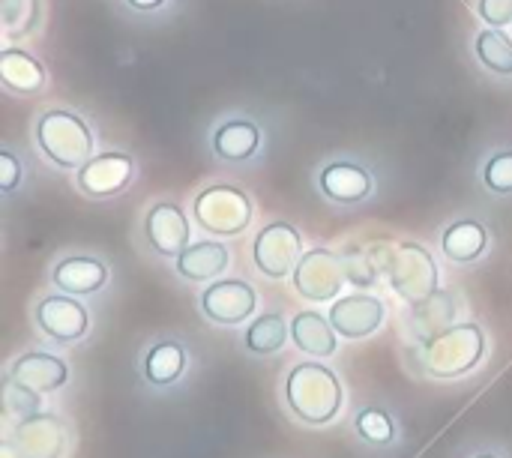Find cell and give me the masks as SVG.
<instances>
[{"mask_svg": "<svg viewBox=\"0 0 512 458\" xmlns=\"http://www.w3.org/2000/svg\"><path fill=\"white\" fill-rule=\"evenodd\" d=\"M354 429H357V435L366 441V444H372V447H387V444H393V438H396V423H393V417L384 411V408H363L357 417H354Z\"/></svg>", "mask_w": 512, "mask_h": 458, "instance_id": "25", "label": "cell"}, {"mask_svg": "<svg viewBox=\"0 0 512 458\" xmlns=\"http://www.w3.org/2000/svg\"><path fill=\"white\" fill-rule=\"evenodd\" d=\"M336 330L330 324V318H324L321 312H297L291 318V342L312 357H330L336 354Z\"/></svg>", "mask_w": 512, "mask_h": 458, "instance_id": "18", "label": "cell"}, {"mask_svg": "<svg viewBox=\"0 0 512 458\" xmlns=\"http://www.w3.org/2000/svg\"><path fill=\"white\" fill-rule=\"evenodd\" d=\"M477 57L498 75H512V39L504 30H483L477 36Z\"/></svg>", "mask_w": 512, "mask_h": 458, "instance_id": "24", "label": "cell"}, {"mask_svg": "<svg viewBox=\"0 0 512 458\" xmlns=\"http://www.w3.org/2000/svg\"><path fill=\"white\" fill-rule=\"evenodd\" d=\"M258 306V294L243 279H222L204 288L201 294V312L207 321L219 327H237L243 324Z\"/></svg>", "mask_w": 512, "mask_h": 458, "instance_id": "8", "label": "cell"}, {"mask_svg": "<svg viewBox=\"0 0 512 458\" xmlns=\"http://www.w3.org/2000/svg\"><path fill=\"white\" fill-rule=\"evenodd\" d=\"M195 219L207 234L234 237L252 222V201L237 186H210L195 198Z\"/></svg>", "mask_w": 512, "mask_h": 458, "instance_id": "5", "label": "cell"}, {"mask_svg": "<svg viewBox=\"0 0 512 458\" xmlns=\"http://www.w3.org/2000/svg\"><path fill=\"white\" fill-rule=\"evenodd\" d=\"M480 15L492 27H507L512 21V0H480Z\"/></svg>", "mask_w": 512, "mask_h": 458, "instance_id": "28", "label": "cell"}, {"mask_svg": "<svg viewBox=\"0 0 512 458\" xmlns=\"http://www.w3.org/2000/svg\"><path fill=\"white\" fill-rule=\"evenodd\" d=\"M144 237L156 255L177 258L189 243V219L177 204H156L144 219Z\"/></svg>", "mask_w": 512, "mask_h": 458, "instance_id": "12", "label": "cell"}, {"mask_svg": "<svg viewBox=\"0 0 512 458\" xmlns=\"http://www.w3.org/2000/svg\"><path fill=\"white\" fill-rule=\"evenodd\" d=\"M132 180V159L126 153H99L78 171V186L90 198H111Z\"/></svg>", "mask_w": 512, "mask_h": 458, "instance_id": "13", "label": "cell"}, {"mask_svg": "<svg viewBox=\"0 0 512 458\" xmlns=\"http://www.w3.org/2000/svg\"><path fill=\"white\" fill-rule=\"evenodd\" d=\"M261 144V132L249 120H228L213 132V153L225 162H243L255 156Z\"/></svg>", "mask_w": 512, "mask_h": 458, "instance_id": "21", "label": "cell"}, {"mask_svg": "<svg viewBox=\"0 0 512 458\" xmlns=\"http://www.w3.org/2000/svg\"><path fill=\"white\" fill-rule=\"evenodd\" d=\"M39 150L57 168H84L93 153V132L90 126L72 111H45L36 123Z\"/></svg>", "mask_w": 512, "mask_h": 458, "instance_id": "3", "label": "cell"}, {"mask_svg": "<svg viewBox=\"0 0 512 458\" xmlns=\"http://www.w3.org/2000/svg\"><path fill=\"white\" fill-rule=\"evenodd\" d=\"M36 324H39V330L48 339H54L60 345H69V342H78V339L87 336L90 315H87V309L75 297H69V294H48L36 306Z\"/></svg>", "mask_w": 512, "mask_h": 458, "instance_id": "10", "label": "cell"}, {"mask_svg": "<svg viewBox=\"0 0 512 458\" xmlns=\"http://www.w3.org/2000/svg\"><path fill=\"white\" fill-rule=\"evenodd\" d=\"M288 411L306 426H327L342 411L339 375L324 363H297L285 378Z\"/></svg>", "mask_w": 512, "mask_h": 458, "instance_id": "1", "label": "cell"}, {"mask_svg": "<svg viewBox=\"0 0 512 458\" xmlns=\"http://www.w3.org/2000/svg\"><path fill=\"white\" fill-rule=\"evenodd\" d=\"M0 78H3V84H6L9 90H15V93H36V90H42V84H45L42 66H39L30 54L15 51V48H6V51L0 54Z\"/></svg>", "mask_w": 512, "mask_h": 458, "instance_id": "22", "label": "cell"}, {"mask_svg": "<svg viewBox=\"0 0 512 458\" xmlns=\"http://www.w3.org/2000/svg\"><path fill=\"white\" fill-rule=\"evenodd\" d=\"M387 306L369 294H351L330 306V324L342 339H369L381 330Z\"/></svg>", "mask_w": 512, "mask_h": 458, "instance_id": "11", "label": "cell"}, {"mask_svg": "<svg viewBox=\"0 0 512 458\" xmlns=\"http://www.w3.org/2000/svg\"><path fill=\"white\" fill-rule=\"evenodd\" d=\"M9 378H15L21 387L33 390V393H54L60 387H66L69 381V366L54 357V354H42V351H30V354H21L12 369H9Z\"/></svg>", "mask_w": 512, "mask_h": 458, "instance_id": "14", "label": "cell"}, {"mask_svg": "<svg viewBox=\"0 0 512 458\" xmlns=\"http://www.w3.org/2000/svg\"><path fill=\"white\" fill-rule=\"evenodd\" d=\"M483 183L495 195H512V150L495 153L483 168Z\"/></svg>", "mask_w": 512, "mask_h": 458, "instance_id": "27", "label": "cell"}, {"mask_svg": "<svg viewBox=\"0 0 512 458\" xmlns=\"http://www.w3.org/2000/svg\"><path fill=\"white\" fill-rule=\"evenodd\" d=\"M141 372H144V381L153 384V387H171V384H177L183 378V372H186V348L180 342H174V339L156 342L144 354Z\"/></svg>", "mask_w": 512, "mask_h": 458, "instance_id": "19", "label": "cell"}, {"mask_svg": "<svg viewBox=\"0 0 512 458\" xmlns=\"http://www.w3.org/2000/svg\"><path fill=\"white\" fill-rule=\"evenodd\" d=\"M483 354H486L483 327H477V324H453L444 333L423 342L420 360H423V372H429L432 378L450 381V378H462L474 366H480Z\"/></svg>", "mask_w": 512, "mask_h": 458, "instance_id": "2", "label": "cell"}, {"mask_svg": "<svg viewBox=\"0 0 512 458\" xmlns=\"http://www.w3.org/2000/svg\"><path fill=\"white\" fill-rule=\"evenodd\" d=\"M390 288L411 306H423L438 294V267L432 261V255L417 246V243H405L399 246V252L387 261L384 267Z\"/></svg>", "mask_w": 512, "mask_h": 458, "instance_id": "4", "label": "cell"}, {"mask_svg": "<svg viewBox=\"0 0 512 458\" xmlns=\"http://www.w3.org/2000/svg\"><path fill=\"white\" fill-rule=\"evenodd\" d=\"M303 243H300V234L294 225L288 222H270L258 237H255V246H252V255H255V267L258 273H264L267 279L279 282V279H288V273L294 276L300 258H303Z\"/></svg>", "mask_w": 512, "mask_h": 458, "instance_id": "7", "label": "cell"}, {"mask_svg": "<svg viewBox=\"0 0 512 458\" xmlns=\"http://www.w3.org/2000/svg\"><path fill=\"white\" fill-rule=\"evenodd\" d=\"M3 402H6V411H9V414H18V420L39 414V393L21 387V384H18L15 378H9V375L3 378Z\"/></svg>", "mask_w": 512, "mask_h": 458, "instance_id": "26", "label": "cell"}, {"mask_svg": "<svg viewBox=\"0 0 512 458\" xmlns=\"http://www.w3.org/2000/svg\"><path fill=\"white\" fill-rule=\"evenodd\" d=\"M6 441L18 450L21 458H60L69 447V432L57 417L33 414L18 420Z\"/></svg>", "mask_w": 512, "mask_h": 458, "instance_id": "9", "label": "cell"}, {"mask_svg": "<svg viewBox=\"0 0 512 458\" xmlns=\"http://www.w3.org/2000/svg\"><path fill=\"white\" fill-rule=\"evenodd\" d=\"M321 192L336 204H360L372 192V177L357 162H330L321 171Z\"/></svg>", "mask_w": 512, "mask_h": 458, "instance_id": "16", "label": "cell"}, {"mask_svg": "<svg viewBox=\"0 0 512 458\" xmlns=\"http://www.w3.org/2000/svg\"><path fill=\"white\" fill-rule=\"evenodd\" d=\"M486 246H489V231L477 219H459L441 237V249L453 264L477 261L486 252Z\"/></svg>", "mask_w": 512, "mask_h": 458, "instance_id": "20", "label": "cell"}, {"mask_svg": "<svg viewBox=\"0 0 512 458\" xmlns=\"http://www.w3.org/2000/svg\"><path fill=\"white\" fill-rule=\"evenodd\" d=\"M135 9H156L159 3H165V0H129Z\"/></svg>", "mask_w": 512, "mask_h": 458, "instance_id": "30", "label": "cell"}, {"mask_svg": "<svg viewBox=\"0 0 512 458\" xmlns=\"http://www.w3.org/2000/svg\"><path fill=\"white\" fill-rule=\"evenodd\" d=\"M18 180H21V165H18V159H15L9 150H0V189H3V192H15Z\"/></svg>", "mask_w": 512, "mask_h": 458, "instance_id": "29", "label": "cell"}, {"mask_svg": "<svg viewBox=\"0 0 512 458\" xmlns=\"http://www.w3.org/2000/svg\"><path fill=\"white\" fill-rule=\"evenodd\" d=\"M0 458H21V456H18V450H15L9 441H3V444H0Z\"/></svg>", "mask_w": 512, "mask_h": 458, "instance_id": "31", "label": "cell"}, {"mask_svg": "<svg viewBox=\"0 0 512 458\" xmlns=\"http://www.w3.org/2000/svg\"><path fill=\"white\" fill-rule=\"evenodd\" d=\"M51 282L69 294V297H90L96 291L105 288L108 282V267L99 261V258H90V255H72V258H63L54 264L51 270Z\"/></svg>", "mask_w": 512, "mask_h": 458, "instance_id": "15", "label": "cell"}, {"mask_svg": "<svg viewBox=\"0 0 512 458\" xmlns=\"http://www.w3.org/2000/svg\"><path fill=\"white\" fill-rule=\"evenodd\" d=\"M228 249L216 240H201L177 255V273L189 282H213L228 267Z\"/></svg>", "mask_w": 512, "mask_h": 458, "instance_id": "17", "label": "cell"}, {"mask_svg": "<svg viewBox=\"0 0 512 458\" xmlns=\"http://www.w3.org/2000/svg\"><path fill=\"white\" fill-rule=\"evenodd\" d=\"M288 330H291V327L285 324V318L270 312V315H261V318L252 321V327H249L246 336H243V345H246V351L255 354V357H270V354H279V351L285 348Z\"/></svg>", "mask_w": 512, "mask_h": 458, "instance_id": "23", "label": "cell"}, {"mask_svg": "<svg viewBox=\"0 0 512 458\" xmlns=\"http://www.w3.org/2000/svg\"><path fill=\"white\" fill-rule=\"evenodd\" d=\"M345 282V261L330 249L306 252L294 270V291L309 303H336Z\"/></svg>", "mask_w": 512, "mask_h": 458, "instance_id": "6", "label": "cell"}, {"mask_svg": "<svg viewBox=\"0 0 512 458\" xmlns=\"http://www.w3.org/2000/svg\"><path fill=\"white\" fill-rule=\"evenodd\" d=\"M474 458H498L495 453H480V456H474Z\"/></svg>", "mask_w": 512, "mask_h": 458, "instance_id": "32", "label": "cell"}]
</instances>
